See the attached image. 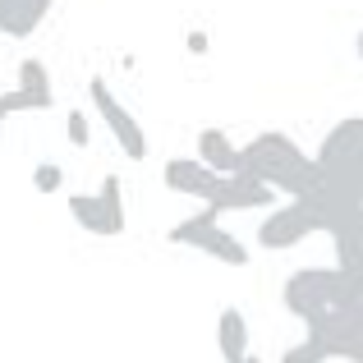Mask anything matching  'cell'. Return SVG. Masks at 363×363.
I'll return each mask as SVG.
<instances>
[{"label":"cell","mask_w":363,"mask_h":363,"mask_svg":"<svg viewBox=\"0 0 363 363\" xmlns=\"http://www.w3.org/2000/svg\"><path fill=\"white\" fill-rule=\"evenodd\" d=\"M240 170L262 179L267 189L285 198H313L322 189V170L313 152H303L285 129H262L240 147Z\"/></svg>","instance_id":"1"},{"label":"cell","mask_w":363,"mask_h":363,"mask_svg":"<svg viewBox=\"0 0 363 363\" xmlns=\"http://www.w3.org/2000/svg\"><path fill=\"white\" fill-rule=\"evenodd\" d=\"M281 303H285V313H294L308 327V322L327 318V313L363 303V285L350 272H340V267H303V272H294L285 281Z\"/></svg>","instance_id":"2"},{"label":"cell","mask_w":363,"mask_h":363,"mask_svg":"<svg viewBox=\"0 0 363 363\" xmlns=\"http://www.w3.org/2000/svg\"><path fill=\"white\" fill-rule=\"evenodd\" d=\"M322 230H327V221H322L318 198H285V203L267 207L262 225H257V244L267 253H290V248H299L303 240H313Z\"/></svg>","instance_id":"3"},{"label":"cell","mask_w":363,"mask_h":363,"mask_svg":"<svg viewBox=\"0 0 363 363\" xmlns=\"http://www.w3.org/2000/svg\"><path fill=\"white\" fill-rule=\"evenodd\" d=\"M166 240H170V244L194 248V253L212 257V262H225V267H248V244H244V240H235V235L225 230V225H221V216H216L212 207H203V212L184 216L179 225H170V235H166Z\"/></svg>","instance_id":"4"},{"label":"cell","mask_w":363,"mask_h":363,"mask_svg":"<svg viewBox=\"0 0 363 363\" xmlns=\"http://www.w3.org/2000/svg\"><path fill=\"white\" fill-rule=\"evenodd\" d=\"M69 216H74V225H83L88 235H101V240L124 235L129 216H124V184H120V175H106L97 194H69Z\"/></svg>","instance_id":"5"},{"label":"cell","mask_w":363,"mask_h":363,"mask_svg":"<svg viewBox=\"0 0 363 363\" xmlns=\"http://www.w3.org/2000/svg\"><path fill=\"white\" fill-rule=\"evenodd\" d=\"M88 101H92V111L101 116V124L111 129V138L120 143V152L129 161H143L147 157V133H143V124H138V116H133L129 106L116 97V88H111L106 79H88Z\"/></svg>","instance_id":"6"},{"label":"cell","mask_w":363,"mask_h":363,"mask_svg":"<svg viewBox=\"0 0 363 363\" xmlns=\"http://www.w3.org/2000/svg\"><path fill=\"white\" fill-rule=\"evenodd\" d=\"M313 161H318V170H322V184L354 175L363 166V116H345L340 124H331L327 138L313 152Z\"/></svg>","instance_id":"7"},{"label":"cell","mask_w":363,"mask_h":363,"mask_svg":"<svg viewBox=\"0 0 363 363\" xmlns=\"http://www.w3.org/2000/svg\"><path fill=\"white\" fill-rule=\"evenodd\" d=\"M161 179H166V189H170V194L198 198L203 207H212L216 198H221V184H225V175H221V170L203 166V161H194V157H170L166 166H161Z\"/></svg>","instance_id":"8"},{"label":"cell","mask_w":363,"mask_h":363,"mask_svg":"<svg viewBox=\"0 0 363 363\" xmlns=\"http://www.w3.org/2000/svg\"><path fill=\"white\" fill-rule=\"evenodd\" d=\"M327 235H331V244H336V267L350 272L363 285V207L345 212L340 221H331Z\"/></svg>","instance_id":"9"},{"label":"cell","mask_w":363,"mask_h":363,"mask_svg":"<svg viewBox=\"0 0 363 363\" xmlns=\"http://www.w3.org/2000/svg\"><path fill=\"white\" fill-rule=\"evenodd\" d=\"M51 5L55 0H0V33L14 37V42H28L46 23Z\"/></svg>","instance_id":"10"},{"label":"cell","mask_w":363,"mask_h":363,"mask_svg":"<svg viewBox=\"0 0 363 363\" xmlns=\"http://www.w3.org/2000/svg\"><path fill=\"white\" fill-rule=\"evenodd\" d=\"M194 152H198L194 161H203V166L221 170V175H235V170H240V143H235L225 129H212V124H207V129H198Z\"/></svg>","instance_id":"11"},{"label":"cell","mask_w":363,"mask_h":363,"mask_svg":"<svg viewBox=\"0 0 363 363\" xmlns=\"http://www.w3.org/2000/svg\"><path fill=\"white\" fill-rule=\"evenodd\" d=\"M18 92H28V97L37 101V111H51V106H55L51 69H46V60H42V55H28V60L18 65Z\"/></svg>","instance_id":"12"},{"label":"cell","mask_w":363,"mask_h":363,"mask_svg":"<svg viewBox=\"0 0 363 363\" xmlns=\"http://www.w3.org/2000/svg\"><path fill=\"white\" fill-rule=\"evenodd\" d=\"M216 345H221V359L225 363H240L248 354V322L240 308H225L221 322H216Z\"/></svg>","instance_id":"13"},{"label":"cell","mask_w":363,"mask_h":363,"mask_svg":"<svg viewBox=\"0 0 363 363\" xmlns=\"http://www.w3.org/2000/svg\"><path fill=\"white\" fill-rule=\"evenodd\" d=\"M65 138H69V147H88L92 143V124H88V111H65Z\"/></svg>","instance_id":"14"},{"label":"cell","mask_w":363,"mask_h":363,"mask_svg":"<svg viewBox=\"0 0 363 363\" xmlns=\"http://www.w3.org/2000/svg\"><path fill=\"white\" fill-rule=\"evenodd\" d=\"M281 363H327V350L318 345V336H308V331H303V340L285 350Z\"/></svg>","instance_id":"15"},{"label":"cell","mask_w":363,"mask_h":363,"mask_svg":"<svg viewBox=\"0 0 363 363\" xmlns=\"http://www.w3.org/2000/svg\"><path fill=\"white\" fill-rule=\"evenodd\" d=\"M33 111H37V101L33 97H28V92H0V133H5V120L9 116H33Z\"/></svg>","instance_id":"16"},{"label":"cell","mask_w":363,"mask_h":363,"mask_svg":"<svg viewBox=\"0 0 363 363\" xmlns=\"http://www.w3.org/2000/svg\"><path fill=\"white\" fill-rule=\"evenodd\" d=\"M60 184H65V170H60V166H51V161L33 170V189H37V194H55Z\"/></svg>","instance_id":"17"},{"label":"cell","mask_w":363,"mask_h":363,"mask_svg":"<svg viewBox=\"0 0 363 363\" xmlns=\"http://www.w3.org/2000/svg\"><path fill=\"white\" fill-rule=\"evenodd\" d=\"M184 46H189V55H207V51H212V33H207V28H194Z\"/></svg>","instance_id":"18"},{"label":"cell","mask_w":363,"mask_h":363,"mask_svg":"<svg viewBox=\"0 0 363 363\" xmlns=\"http://www.w3.org/2000/svg\"><path fill=\"white\" fill-rule=\"evenodd\" d=\"M354 51H359V60H363V28H359V37H354Z\"/></svg>","instance_id":"19"},{"label":"cell","mask_w":363,"mask_h":363,"mask_svg":"<svg viewBox=\"0 0 363 363\" xmlns=\"http://www.w3.org/2000/svg\"><path fill=\"white\" fill-rule=\"evenodd\" d=\"M240 363H262V359H257V354H244V359H240Z\"/></svg>","instance_id":"20"},{"label":"cell","mask_w":363,"mask_h":363,"mask_svg":"<svg viewBox=\"0 0 363 363\" xmlns=\"http://www.w3.org/2000/svg\"><path fill=\"white\" fill-rule=\"evenodd\" d=\"M359 318H363V303H359Z\"/></svg>","instance_id":"21"}]
</instances>
